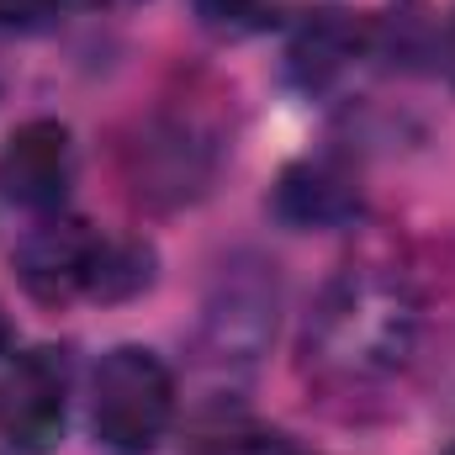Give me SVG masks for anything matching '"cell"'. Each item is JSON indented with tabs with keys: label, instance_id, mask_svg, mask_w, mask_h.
<instances>
[{
	"label": "cell",
	"instance_id": "obj_12",
	"mask_svg": "<svg viewBox=\"0 0 455 455\" xmlns=\"http://www.w3.org/2000/svg\"><path fill=\"white\" fill-rule=\"evenodd\" d=\"M69 0H0V27H43L64 11Z\"/></svg>",
	"mask_w": 455,
	"mask_h": 455
},
{
	"label": "cell",
	"instance_id": "obj_5",
	"mask_svg": "<svg viewBox=\"0 0 455 455\" xmlns=\"http://www.w3.org/2000/svg\"><path fill=\"white\" fill-rule=\"evenodd\" d=\"M101 254H107V238L85 218H43L37 228L21 233L16 243V281L32 302L43 307H64L75 297H91L96 291V275H101Z\"/></svg>",
	"mask_w": 455,
	"mask_h": 455
},
{
	"label": "cell",
	"instance_id": "obj_11",
	"mask_svg": "<svg viewBox=\"0 0 455 455\" xmlns=\"http://www.w3.org/2000/svg\"><path fill=\"white\" fill-rule=\"evenodd\" d=\"M202 27L223 32V37H249V32H265L275 27V16L286 11V0H191Z\"/></svg>",
	"mask_w": 455,
	"mask_h": 455
},
{
	"label": "cell",
	"instance_id": "obj_2",
	"mask_svg": "<svg viewBox=\"0 0 455 455\" xmlns=\"http://www.w3.org/2000/svg\"><path fill=\"white\" fill-rule=\"evenodd\" d=\"M175 424V376L148 344H116L91 376V435L112 455H148Z\"/></svg>",
	"mask_w": 455,
	"mask_h": 455
},
{
	"label": "cell",
	"instance_id": "obj_9",
	"mask_svg": "<svg viewBox=\"0 0 455 455\" xmlns=\"http://www.w3.org/2000/svg\"><path fill=\"white\" fill-rule=\"evenodd\" d=\"M127 170H132V180H138L143 196H154V202H186L191 191H202V180H207L212 164H207V143L196 138V127L170 122V127H148L143 143L127 148Z\"/></svg>",
	"mask_w": 455,
	"mask_h": 455
},
{
	"label": "cell",
	"instance_id": "obj_1",
	"mask_svg": "<svg viewBox=\"0 0 455 455\" xmlns=\"http://www.w3.org/2000/svg\"><path fill=\"white\" fill-rule=\"evenodd\" d=\"M419 334H424L419 291L387 265H349L318 291L307 313L302 371L339 392L376 387L413 360Z\"/></svg>",
	"mask_w": 455,
	"mask_h": 455
},
{
	"label": "cell",
	"instance_id": "obj_8",
	"mask_svg": "<svg viewBox=\"0 0 455 455\" xmlns=\"http://www.w3.org/2000/svg\"><path fill=\"white\" fill-rule=\"evenodd\" d=\"M365 53H371V21H360L349 11H313L286 43V75L307 96L334 91Z\"/></svg>",
	"mask_w": 455,
	"mask_h": 455
},
{
	"label": "cell",
	"instance_id": "obj_15",
	"mask_svg": "<svg viewBox=\"0 0 455 455\" xmlns=\"http://www.w3.org/2000/svg\"><path fill=\"white\" fill-rule=\"evenodd\" d=\"M5 344H11V318L0 313V355H5Z\"/></svg>",
	"mask_w": 455,
	"mask_h": 455
},
{
	"label": "cell",
	"instance_id": "obj_10",
	"mask_svg": "<svg viewBox=\"0 0 455 455\" xmlns=\"http://www.w3.org/2000/svg\"><path fill=\"white\" fill-rule=\"evenodd\" d=\"M154 286V249L138 243V238H107V254H101V275H96V291L101 302H127L138 291Z\"/></svg>",
	"mask_w": 455,
	"mask_h": 455
},
{
	"label": "cell",
	"instance_id": "obj_3",
	"mask_svg": "<svg viewBox=\"0 0 455 455\" xmlns=\"http://www.w3.org/2000/svg\"><path fill=\"white\" fill-rule=\"evenodd\" d=\"M275 265L259 254L228 259L202 302V329H196V360L212 376H249L259 355L275 339Z\"/></svg>",
	"mask_w": 455,
	"mask_h": 455
},
{
	"label": "cell",
	"instance_id": "obj_14",
	"mask_svg": "<svg viewBox=\"0 0 455 455\" xmlns=\"http://www.w3.org/2000/svg\"><path fill=\"white\" fill-rule=\"evenodd\" d=\"M249 455H307V451H297V445H291V440H281V435H254Z\"/></svg>",
	"mask_w": 455,
	"mask_h": 455
},
{
	"label": "cell",
	"instance_id": "obj_6",
	"mask_svg": "<svg viewBox=\"0 0 455 455\" xmlns=\"http://www.w3.org/2000/svg\"><path fill=\"white\" fill-rule=\"evenodd\" d=\"M75 180V138L59 116H32L0 143V196L27 212H53Z\"/></svg>",
	"mask_w": 455,
	"mask_h": 455
},
{
	"label": "cell",
	"instance_id": "obj_4",
	"mask_svg": "<svg viewBox=\"0 0 455 455\" xmlns=\"http://www.w3.org/2000/svg\"><path fill=\"white\" fill-rule=\"evenodd\" d=\"M69 349L37 344L0 371V445L16 455H48L69 429Z\"/></svg>",
	"mask_w": 455,
	"mask_h": 455
},
{
	"label": "cell",
	"instance_id": "obj_7",
	"mask_svg": "<svg viewBox=\"0 0 455 455\" xmlns=\"http://www.w3.org/2000/svg\"><path fill=\"white\" fill-rule=\"evenodd\" d=\"M270 212L286 228H344L360 212V180L339 159H297L270 186Z\"/></svg>",
	"mask_w": 455,
	"mask_h": 455
},
{
	"label": "cell",
	"instance_id": "obj_13",
	"mask_svg": "<svg viewBox=\"0 0 455 455\" xmlns=\"http://www.w3.org/2000/svg\"><path fill=\"white\" fill-rule=\"evenodd\" d=\"M435 64L445 69V80L455 85V5H451V16L440 21V32H435Z\"/></svg>",
	"mask_w": 455,
	"mask_h": 455
},
{
	"label": "cell",
	"instance_id": "obj_16",
	"mask_svg": "<svg viewBox=\"0 0 455 455\" xmlns=\"http://www.w3.org/2000/svg\"><path fill=\"white\" fill-rule=\"evenodd\" d=\"M445 455H455V445H451V451H445Z\"/></svg>",
	"mask_w": 455,
	"mask_h": 455
}]
</instances>
